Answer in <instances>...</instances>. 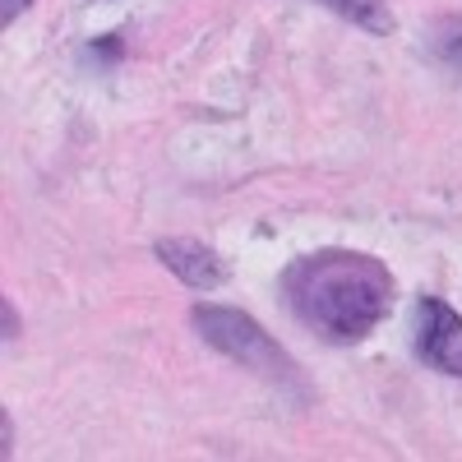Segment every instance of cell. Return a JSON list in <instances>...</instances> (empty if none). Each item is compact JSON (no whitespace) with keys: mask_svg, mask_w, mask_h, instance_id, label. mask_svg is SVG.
Instances as JSON below:
<instances>
[{"mask_svg":"<svg viewBox=\"0 0 462 462\" xmlns=\"http://www.w3.org/2000/svg\"><path fill=\"white\" fill-rule=\"evenodd\" d=\"M319 5L333 10V14H342L346 23L365 28L370 37H389V32H398V14H393L389 0H319Z\"/></svg>","mask_w":462,"mask_h":462,"instance_id":"cell-5","label":"cell"},{"mask_svg":"<svg viewBox=\"0 0 462 462\" xmlns=\"http://www.w3.org/2000/svg\"><path fill=\"white\" fill-rule=\"evenodd\" d=\"M0 315H5V333H0V337H5V342H14V337H19V319H14V305L5 300V305H0Z\"/></svg>","mask_w":462,"mask_h":462,"instance_id":"cell-8","label":"cell"},{"mask_svg":"<svg viewBox=\"0 0 462 462\" xmlns=\"http://www.w3.org/2000/svg\"><path fill=\"white\" fill-rule=\"evenodd\" d=\"M282 291L291 315L328 342H365L393 310V273L365 250H315L300 254Z\"/></svg>","mask_w":462,"mask_h":462,"instance_id":"cell-1","label":"cell"},{"mask_svg":"<svg viewBox=\"0 0 462 462\" xmlns=\"http://www.w3.org/2000/svg\"><path fill=\"white\" fill-rule=\"evenodd\" d=\"M0 439H5V444H0V453H14V426H10V416H0Z\"/></svg>","mask_w":462,"mask_h":462,"instance_id":"cell-9","label":"cell"},{"mask_svg":"<svg viewBox=\"0 0 462 462\" xmlns=\"http://www.w3.org/2000/svg\"><path fill=\"white\" fill-rule=\"evenodd\" d=\"M152 254H158L171 273L185 282V287H195V291H217L226 282V263L213 245L195 241V236H167L152 245Z\"/></svg>","mask_w":462,"mask_h":462,"instance_id":"cell-4","label":"cell"},{"mask_svg":"<svg viewBox=\"0 0 462 462\" xmlns=\"http://www.w3.org/2000/svg\"><path fill=\"white\" fill-rule=\"evenodd\" d=\"M28 5H32V0H0V23L10 28V23H14V19H19Z\"/></svg>","mask_w":462,"mask_h":462,"instance_id":"cell-7","label":"cell"},{"mask_svg":"<svg viewBox=\"0 0 462 462\" xmlns=\"http://www.w3.org/2000/svg\"><path fill=\"white\" fill-rule=\"evenodd\" d=\"M416 352L439 374L462 379V315L439 296L416 300Z\"/></svg>","mask_w":462,"mask_h":462,"instance_id":"cell-3","label":"cell"},{"mask_svg":"<svg viewBox=\"0 0 462 462\" xmlns=\"http://www.w3.org/2000/svg\"><path fill=\"white\" fill-rule=\"evenodd\" d=\"M189 324L199 328V337L208 346H217V352L231 356L236 365L263 374L268 383H278V389H300L296 361L245 310H231V305H195V310H189Z\"/></svg>","mask_w":462,"mask_h":462,"instance_id":"cell-2","label":"cell"},{"mask_svg":"<svg viewBox=\"0 0 462 462\" xmlns=\"http://www.w3.org/2000/svg\"><path fill=\"white\" fill-rule=\"evenodd\" d=\"M430 51L448 65V69H462V14H439L435 28H430Z\"/></svg>","mask_w":462,"mask_h":462,"instance_id":"cell-6","label":"cell"}]
</instances>
